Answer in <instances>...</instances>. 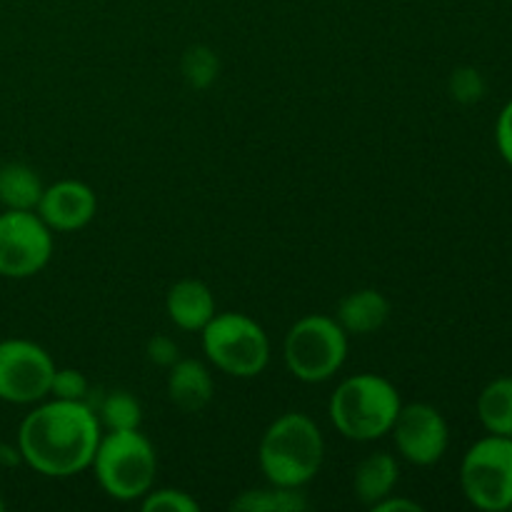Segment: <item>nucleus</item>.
<instances>
[{
  "instance_id": "obj_25",
  "label": "nucleus",
  "mask_w": 512,
  "mask_h": 512,
  "mask_svg": "<svg viewBox=\"0 0 512 512\" xmlns=\"http://www.w3.org/2000/svg\"><path fill=\"white\" fill-rule=\"evenodd\" d=\"M495 143H498L500 155L512 165V100L498 115V125H495Z\"/></svg>"
},
{
  "instance_id": "obj_5",
  "label": "nucleus",
  "mask_w": 512,
  "mask_h": 512,
  "mask_svg": "<svg viewBox=\"0 0 512 512\" xmlns=\"http://www.w3.org/2000/svg\"><path fill=\"white\" fill-rule=\"evenodd\" d=\"M348 338L350 335L330 315H305L285 335V368L300 383H325L335 378L348 360Z\"/></svg>"
},
{
  "instance_id": "obj_26",
  "label": "nucleus",
  "mask_w": 512,
  "mask_h": 512,
  "mask_svg": "<svg viewBox=\"0 0 512 512\" xmlns=\"http://www.w3.org/2000/svg\"><path fill=\"white\" fill-rule=\"evenodd\" d=\"M375 512H420L423 510V505H418L415 500H408V498H393V493L388 495V498L378 500V503L373 505Z\"/></svg>"
},
{
  "instance_id": "obj_8",
  "label": "nucleus",
  "mask_w": 512,
  "mask_h": 512,
  "mask_svg": "<svg viewBox=\"0 0 512 512\" xmlns=\"http://www.w3.org/2000/svg\"><path fill=\"white\" fill-rule=\"evenodd\" d=\"M53 258V230L35 210L0 213V275L25 280L38 275Z\"/></svg>"
},
{
  "instance_id": "obj_19",
  "label": "nucleus",
  "mask_w": 512,
  "mask_h": 512,
  "mask_svg": "<svg viewBox=\"0 0 512 512\" xmlns=\"http://www.w3.org/2000/svg\"><path fill=\"white\" fill-rule=\"evenodd\" d=\"M95 415H98L103 430H135L143 423V408L128 390H115V393L105 395Z\"/></svg>"
},
{
  "instance_id": "obj_21",
  "label": "nucleus",
  "mask_w": 512,
  "mask_h": 512,
  "mask_svg": "<svg viewBox=\"0 0 512 512\" xmlns=\"http://www.w3.org/2000/svg\"><path fill=\"white\" fill-rule=\"evenodd\" d=\"M140 508L145 512H198L200 503L190 493L178 488L150 490L140 498Z\"/></svg>"
},
{
  "instance_id": "obj_23",
  "label": "nucleus",
  "mask_w": 512,
  "mask_h": 512,
  "mask_svg": "<svg viewBox=\"0 0 512 512\" xmlns=\"http://www.w3.org/2000/svg\"><path fill=\"white\" fill-rule=\"evenodd\" d=\"M450 95L463 105H473L478 103V100H483L485 95L483 75H480L475 68H458L453 75H450Z\"/></svg>"
},
{
  "instance_id": "obj_22",
  "label": "nucleus",
  "mask_w": 512,
  "mask_h": 512,
  "mask_svg": "<svg viewBox=\"0 0 512 512\" xmlns=\"http://www.w3.org/2000/svg\"><path fill=\"white\" fill-rule=\"evenodd\" d=\"M50 395L58 400H78V403H88L90 383L80 370L55 368L53 383H50Z\"/></svg>"
},
{
  "instance_id": "obj_1",
  "label": "nucleus",
  "mask_w": 512,
  "mask_h": 512,
  "mask_svg": "<svg viewBox=\"0 0 512 512\" xmlns=\"http://www.w3.org/2000/svg\"><path fill=\"white\" fill-rule=\"evenodd\" d=\"M103 438L93 405L78 400H40L18 428L20 460L43 478L65 480L90 468Z\"/></svg>"
},
{
  "instance_id": "obj_10",
  "label": "nucleus",
  "mask_w": 512,
  "mask_h": 512,
  "mask_svg": "<svg viewBox=\"0 0 512 512\" xmlns=\"http://www.w3.org/2000/svg\"><path fill=\"white\" fill-rule=\"evenodd\" d=\"M390 433L398 453L420 468L438 463L450 443V430L443 413L428 403L403 405Z\"/></svg>"
},
{
  "instance_id": "obj_14",
  "label": "nucleus",
  "mask_w": 512,
  "mask_h": 512,
  "mask_svg": "<svg viewBox=\"0 0 512 512\" xmlns=\"http://www.w3.org/2000/svg\"><path fill=\"white\" fill-rule=\"evenodd\" d=\"M390 318V300L380 290L363 288L345 295L335 320L348 335H370L383 328Z\"/></svg>"
},
{
  "instance_id": "obj_3",
  "label": "nucleus",
  "mask_w": 512,
  "mask_h": 512,
  "mask_svg": "<svg viewBox=\"0 0 512 512\" xmlns=\"http://www.w3.org/2000/svg\"><path fill=\"white\" fill-rule=\"evenodd\" d=\"M403 400L388 378L358 373L345 378L330 395L328 413L343 438L355 443H373L393 430Z\"/></svg>"
},
{
  "instance_id": "obj_15",
  "label": "nucleus",
  "mask_w": 512,
  "mask_h": 512,
  "mask_svg": "<svg viewBox=\"0 0 512 512\" xmlns=\"http://www.w3.org/2000/svg\"><path fill=\"white\" fill-rule=\"evenodd\" d=\"M400 478V465L398 460L393 458L390 453H370L368 458H363L355 468L353 475V490L355 498L360 503L370 505L373 508L378 500L388 498L390 493L395 490Z\"/></svg>"
},
{
  "instance_id": "obj_12",
  "label": "nucleus",
  "mask_w": 512,
  "mask_h": 512,
  "mask_svg": "<svg viewBox=\"0 0 512 512\" xmlns=\"http://www.w3.org/2000/svg\"><path fill=\"white\" fill-rule=\"evenodd\" d=\"M165 313L175 328L185 333H200L215 318V295L203 280L183 278L168 290Z\"/></svg>"
},
{
  "instance_id": "obj_9",
  "label": "nucleus",
  "mask_w": 512,
  "mask_h": 512,
  "mask_svg": "<svg viewBox=\"0 0 512 512\" xmlns=\"http://www.w3.org/2000/svg\"><path fill=\"white\" fill-rule=\"evenodd\" d=\"M55 363L43 345L23 338L0 340V400L35 405L50 395Z\"/></svg>"
},
{
  "instance_id": "obj_2",
  "label": "nucleus",
  "mask_w": 512,
  "mask_h": 512,
  "mask_svg": "<svg viewBox=\"0 0 512 512\" xmlns=\"http://www.w3.org/2000/svg\"><path fill=\"white\" fill-rule=\"evenodd\" d=\"M325 438L310 415L290 410L260 438L258 463L265 480L280 488H305L323 468Z\"/></svg>"
},
{
  "instance_id": "obj_17",
  "label": "nucleus",
  "mask_w": 512,
  "mask_h": 512,
  "mask_svg": "<svg viewBox=\"0 0 512 512\" xmlns=\"http://www.w3.org/2000/svg\"><path fill=\"white\" fill-rule=\"evenodd\" d=\"M478 418L490 435L512 438V378H495L478 398Z\"/></svg>"
},
{
  "instance_id": "obj_20",
  "label": "nucleus",
  "mask_w": 512,
  "mask_h": 512,
  "mask_svg": "<svg viewBox=\"0 0 512 512\" xmlns=\"http://www.w3.org/2000/svg\"><path fill=\"white\" fill-rule=\"evenodd\" d=\"M220 73V60L218 55L213 53L205 45H195V48H188L183 55V78L188 80L190 88L205 90L215 83Z\"/></svg>"
},
{
  "instance_id": "obj_7",
  "label": "nucleus",
  "mask_w": 512,
  "mask_h": 512,
  "mask_svg": "<svg viewBox=\"0 0 512 512\" xmlns=\"http://www.w3.org/2000/svg\"><path fill=\"white\" fill-rule=\"evenodd\" d=\"M460 485L478 510H512V438L488 435L478 440L460 465Z\"/></svg>"
},
{
  "instance_id": "obj_4",
  "label": "nucleus",
  "mask_w": 512,
  "mask_h": 512,
  "mask_svg": "<svg viewBox=\"0 0 512 512\" xmlns=\"http://www.w3.org/2000/svg\"><path fill=\"white\" fill-rule=\"evenodd\" d=\"M90 468L95 470V480L108 498L135 503L153 490L158 455L140 428L105 430Z\"/></svg>"
},
{
  "instance_id": "obj_18",
  "label": "nucleus",
  "mask_w": 512,
  "mask_h": 512,
  "mask_svg": "<svg viewBox=\"0 0 512 512\" xmlns=\"http://www.w3.org/2000/svg\"><path fill=\"white\" fill-rule=\"evenodd\" d=\"M238 512H303L308 508L303 488H280L270 485L258 490H245L230 503Z\"/></svg>"
},
{
  "instance_id": "obj_24",
  "label": "nucleus",
  "mask_w": 512,
  "mask_h": 512,
  "mask_svg": "<svg viewBox=\"0 0 512 512\" xmlns=\"http://www.w3.org/2000/svg\"><path fill=\"white\" fill-rule=\"evenodd\" d=\"M148 360L153 365H160V368H170L180 360V348L175 340H170L168 335H155V338L148 340Z\"/></svg>"
},
{
  "instance_id": "obj_13",
  "label": "nucleus",
  "mask_w": 512,
  "mask_h": 512,
  "mask_svg": "<svg viewBox=\"0 0 512 512\" xmlns=\"http://www.w3.org/2000/svg\"><path fill=\"white\" fill-rule=\"evenodd\" d=\"M215 393L208 365L193 358H180L168 368V398L183 413H200L210 405Z\"/></svg>"
},
{
  "instance_id": "obj_11",
  "label": "nucleus",
  "mask_w": 512,
  "mask_h": 512,
  "mask_svg": "<svg viewBox=\"0 0 512 512\" xmlns=\"http://www.w3.org/2000/svg\"><path fill=\"white\" fill-rule=\"evenodd\" d=\"M35 213L53 233H75L95 218L98 198L93 188L80 180H58L43 190Z\"/></svg>"
},
{
  "instance_id": "obj_6",
  "label": "nucleus",
  "mask_w": 512,
  "mask_h": 512,
  "mask_svg": "<svg viewBox=\"0 0 512 512\" xmlns=\"http://www.w3.org/2000/svg\"><path fill=\"white\" fill-rule=\"evenodd\" d=\"M210 365L230 378H258L270 363V340L258 320L245 313H215L200 330Z\"/></svg>"
},
{
  "instance_id": "obj_16",
  "label": "nucleus",
  "mask_w": 512,
  "mask_h": 512,
  "mask_svg": "<svg viewBox=\"0 0 512 512\" xmlns=\"http://www.w3.org/2000/svg\"><path fill=\"white\" fill-rule=\"evenodd\" d=\"M45 185L38 173L25 163H8L0 168V205L5 210H35Z\"/></svg>"
},
{
  "instance_id": "obj_27",
  "label": "nucleus",
  "mask_w": 512,
  "mask_h": 512,
  "mask_svg": "<svg viewBox=\"0 0 512 512\" xmlns=\"http://www.w3.org/2000/svg\"><path fill=\"white\" fill-rule=\"evenodd\" d=\"M5 510V503H3V498H0V512H3Z\"/></svg>"
}]
</instances>
